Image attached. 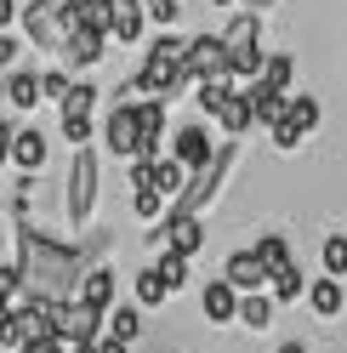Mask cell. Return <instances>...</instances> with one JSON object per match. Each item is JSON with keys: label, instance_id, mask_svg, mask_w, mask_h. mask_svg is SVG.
Returning <instances> with one entry per match:
<instances>
[{"label": "cell", "instance_id": "cell-6", "mask_svg": "<svg viewBox=\"0 0 347 353\" xmlns=\"http://www.w3.org/2000/svg\"><path fill=\"white\" fill-rule=\"evenodd\" d=\"M313 125H319V103L313 97H291L285 103V120L273 125V143L279 148H302V137H313Z\"/></svg>", "mask_w": 347, "mask_h": 353}, {"label": "cell", "instance_id": "cell-38", "mask_svg": "<svg viewBox=\"0 0 347 353\" xmlns=\"http://www.w3.org/2000/svg\"><path fill=\"white\" fill-rule=\"evenodd\" d=\"M23 353H69V347H63V342H29Z\"/></svg>", "mask_w": 347, "mask_h": 353}, {"label": "cell", "instance_id": "cell-42", "mask_svg": "<svg viewBox=\"0 0 347 353\" xmlns=\"http://www.w3.org/2000/svg\"><path fill=\"white\" fill-rule=\"evenodd\" d=\"M211 6H233V0H211Z\"/></svg>", "mask_w": 347, "mask_h": 353}, {"label": "cell", "instance_id": "cell-15", "mask_svg": "<svg viewBox=\"0 0 347 353\" xmlns=\"http://www.w3.org/2000/svg\"><path fill=\"white\" fill-rule=\"evenodd\" d=\"M205 319H211V325L240 319V291H233L228 279H211V285H205Z\"/></svg>", "mask_w": 347, "mask_h": 353}, {"label": "cell", "instance_id": "cell-34", "mask_svg": "<svg viewBox=\"0 0 347 353\" xmlns=\"http://www.w3.org/2000/svg\"><path fill=\"white\" fill-rule=\"evenodd\" d=\"M148 6V17H160V23H177L182 17V0H143Z\"/></svg>", "mask_w": 347, "mask_h": 353}, {"label": "cell", "instance_id": "cell-2", "mask_svg": "<svg viewBox=\"0 0 347 353\" xmlns=\"http://www.w3.org/2000/svg\"><path fill=\"white\" fill-rule=\"evenodd\" d=\"M177 69H182V80H188V85L222 80V74H228V52H222V34H193Z\"/></svg>", "mask_w": 347, "mask_h": 353}, {"label": "cell", "instance_id": "cell-29", "mask_svg": "<svg viewBox=\"0 0 347 353\" xmlns=\"http://www.w3.org/2000/svg\"><path fill=\"white\" fill-rule=\"evenodd\" d=\"M154 274L165 279V291H182V285H188V256H171V251H165V256L154 262Z\"/></svg>", "mask_w": 347, "mask_h": 353}, {"label": "cell", "instance_id": "cell-9", "mask_svg": "<svg viewBox=\"0 0 347 353\" xmlns=\"http://www.w3.org/2000/svg\"><path fill=\"white\" fill-rule=\"evenodd\" d=\"M171 160H177V165H188V171L211 165L216 154H211V137H205V125H182V131H177V143H171Z\"/></svg>", "mask_w": 347, "mask_h": 353}, {"label": "cell", "instance_id": "cell-18", "mask_svg": "<svg viewBox=\"0 0 347 353\" xmlns=\"http://www.w3.org/2000/svg\"><path fill=\"white\" fill-rule=\"evenodd\" d=\"M291 74H296V57H291V52H273V57L262 63V80H256V85L273 92V97H285V92H291Z\"/></svg>", "mask_w": 347, "mask_h": 353}, {"label": "cell", "instance_id": "cell-1", "mask_svg": "<svg viewBox=\"0 0 347 353\" xmlns=\"http://www.w3.org/2000/svg\"><path fill=\"white\" fill-rule=\"evenodd\" d=\"M222 52H228V80L233 74H262V17H233L228 34H222Z\"/></svg>", "mask_w": 347, "mask_h": 353}, {"label": "cell", "instance_id": "cell-10", "mask_svg": "<svg viewBox=\"0 0 347 353\" xmlns=\"http://www.w3.org/2000/svg\"><path fill=\"white\" fill-rule=\"evenodd\" d=\"M12 165L29 171V176L46 165V137H40L34 125H17V131H12Z\"/></svg>", "mask_w": 347, "mask_h": 353}, {"label": "cell", "instance_id": "cell-22", "mask_svg": "<svg viewBox=\"0 0 347 353\" xmlns=\"http://www.w3.org/2000/svg\"><path fill=\"white\" fill-rule=\"evenodd\" d=\"M103 46H108L103 34H69V46H63V52H69V63H80V69H97Z\"/></svg>", "mask_w": 347, "mask_h": 353}, {"label": "cell", "instance_id": "cell-5", "mask_svg": "<svg viewBox=\"0 0 347 353\" xmlns=\"http://www.w3.org/2000/svg\"><path fill=\"white\" fill-rule=\"evenodd\" d=\"M92 211H97V154L80 148L74 171H69V216L74 223H92Z\"/></svg>", "mask_w": 347, "mask_h": 353}, {"label": "cell", "instance_id": "cell-37", "mask_svg": "<svg viewBox=\"0 0 347 353\" xmlns=\"http://www.w3.org/2000/svg\"><path fill=\"white\" fill-rule=\"evenodd\" d=\"M17 17V0H0V34H6V23Z\"/></svg>", "mask_w": 347, "mask_h": 353}, {"label": "cell", "instance_id": "cell-36", "mask_svg": "<svg viewBox=\"0 0 347 353\" xmlns=\"http://www.w3.org/2000/svg\"><path fill=\"white\" fill-rule=\"evenodd\" d=\"M12 57H17V40H12V34H0V69H6Z\"/></svg>", "mask_w": 347, "mask_h": 353}, {"label": "cell", "instance_id": "cell-33", "mask_svg": "<svg viewBox=\"0 0 347 353\" xmlns=\"http://www.w3.org/2000/svg\"><path fill=\"white\" fill-rule=\"evenodd\" d=\"M268 285H273V302H296V296H302V274H296V268L279 274V279H268Z\"/></svg>", "mask_w": 347, "mask_h": 353}, {"label": "cell", "instance_id": "cell-23", "mask_svg": "<svg viewBox=\"0 0 347 353\" xmlns=\"http://www.w3.org/2000/svg\"><path fill=\"white\" fill-rule=\"evenodd\" d=\"M137 330H143V314H137V307H108V336H114V342L132 347Z\"/></svg>", "mask_w": 347, "mask_h": 353}, {"label": "cell", "instance_id": "cell-4", "mask_svg": "<svg viewBox=\"0 0 347 353\" xmlns=\"http://www.w3.org/2000/svg\"><path fill=\"white\" fill-rule=\"evenodd\" d=\"M23 29L34 46H69V23H63V0H29L23 12Z\"/></svg>", "mask_w": 347, "mask_h": 353}, {"label": "cell", "instance_id": "cell-30", "mask_svg": "<svg viewBox=\"0 0 347 353\" xmlns=\"http://www.w3.org/2000/svg\"><path fill=\"white\" fill-rule=\"evenodd\" d=\"M17 296H23V268L17 262H0V302L17 307Z\"/></svg>", "mask_w": 347, "mask_h": 353}, {"label": "cell", "instance_id": "cell-24", "mask_svg": "<svg viewBox=\"0 0 347 353\" xmlns=\"http://www.w3.org/2000/svg\"><path fill=\"white\" fill-rule=\"evenodd\" d=\"M6 97H12V108H17V114H29V108L40 103V74H12Z\"/></svg>", "mask_w": 347, "mask_h": 353}, {"label": "cell", "instance_id": "cell-11", "mask_svg": "<svg viewBox=\"0 0 347 353\" xmlns=\"http://www.w3.org/2000/svg\"><path fill=\"white\" fill-rule=\"evenodd\" d=\"M143 23H148V6H143V0H114V29H108V40L137 46V40H143Z\"/></svg>", "mask_w": 347, "mask_h": 353}, {"label": "cell", "instance_id": "cell-35", "mask_svg": "<svg viewBox=\"0 0 347 353\" xmlns=\"http://www.w3.org/2000/svg\"><path fill=\"white\" fill-rule=\"evenodd\" d=\"M0 165H12V125L0 120Z\"/></svg>", "mask_w": 347, "mask_h": 353}, {"label": "cell", "instance_id": "cell-28", "mask_svg": "<svg viewBox=\"0 0 347 353\" xmlns=\"http://www.w3.org/2000/svg\"><path fill=\"white\" fill-rule=\"evenodd\" d=\"M193 92H200V108H205V114H222V103L233 97V85H228V74H222V80H205V85H193Z\"/></svg>", "mask_w": 347, "mask_h": 353}, {"label": "cell", "instance_id": "cell-31", "mask_svg": "<svg viewBox=\"0 0 347 353\" xmlns=\"http://www.w3.org/2000/svg\"><path fill=\"white\" fill-rule=\"evenodd\" d=\"M69 92H74V80L63 74V69H46V74H40V97H57V103H63Z\"/></svg>", "mask_w": 347, "mask_h": 353}, {"label": "cell", "instance_id": "cell-19", "mask_svg": "<svg viewBox=\"0 0 347 353\" xmlns=\"http://www.w3.org/2000/svg\"><path fill=\"white\" fill-rule=\"evenodd\" d=\"M341 302H347V296H341V285H336V279H313V285H308V307H313L319 319H336V314H341Z\"/></svg>", "mask_w": 347, "mask_h": 353}, {"label": "cell", "instance_id": "cell-25", "mask_svg": "<svg viewBox=\"0 0 347 353\" xmlns=\"http://www.w3.org/2000/svg\"><path fill=\"white\" fill-rule=\"evenodd\" d=\"M251 108H256V120H262V125H279V120H285V97L262 92V85H251Z\"/></svg>", "mask_w": 347, "mask_h": 353}, {"label": "cell", "instance_id": "cell-3", "mask_svg": "<svg viewBox=\"0 0 347 353\" xmlns=\"http://www.w3.org/2000/svg\"><path fill=\"white\" fill-rule=\"evenodd\" d=\"M233 165V154H216V160L211 165H200V171H193L188 176V188H182V200H177V211H171V216H200L211 200H216V188H222V171Z\"/></svg>", "mask_w": 347, "mask_h": 353}, {"label": "cell", "instance_id": "cell-20", "mask_svg": "<svg viewBox=\"0 0 347 353\" xmlns=\"http://www.w3.org/2000/svg\"><path fill=\"white\" fill-rule=\"evenodd\" d=\"M240 325H245V330H268V325H273V296H268V291L240 296Z\"/></svg>", "mask_w": 347, "mask_h": 353}, {"label": "cell", "instance_id": "cell-21", "mask_svg": "<svg viewBox=\"0 0 347 353\" xmlns=\"http://www.w3.org/2000/svg\"><path fill=\"white\" fill-rule=\"evenodd\" d=\"M256 256H262L268 279H279V274H291V268H296V262H291V245H285V239H279V234H268L262 245H256Z\"/></svg>", "mask_w": 347, "mask_h": 353}, {"label": "cell", "instance_id": "cell-27", "mask_svg": "<svg viewBox=\"0 0 347 353\" xmlns=\"http://www.w3.org/2000/svg\"><path fill=\"white\" fill-rule=\"evenodd\" d=\"M165 296H171L165 279H160L154 268H143V274H137V302H143V307H165Z\"/></svg>", "mask_w": 347, "mask_h": 353}, {"label": "cell", "instance_id": "cell-26", "mask_svg": "<svg viewBox=\"0 0 347 353\" xmlns=\"http://www.w3.org/2000/svg\"><path fill=\"white\" fill-rule=\"evenodd\" d=\"M319 262H324V279H341L347 274V239L330 234V239H324V251H319Z\"/></svg>", "mask_w": 347, "mask_h": 353}, {"label": "cell", "instance_id": "cell-13", "mask_svg": "<svg viewBox=\"0 0 347 353\" xmlns=\"http://www.w3.org/2000/svg\"><path fill=\"white\" fill-rule=\"evenodd\" d=\"M200 245H205L200 216H171V228H165V251H171V256H200Z\"/></svg>", "mask_w": 347, "mask_h": 353}, {"label": "cell", "instance_id": "cell-12", "mask_svg": "<svg viewBox=\"0 0 347 353\" xmlns=\"http://www.w3.org/2000/svg\"><path fill=\"white\" fill-rule=\"evenodd\" d=\"M74 302H80V307H97V314H108V307H114V268H92V274L80 279Z\"/></svg>", "mask_w": 347, "mask_h": 353}, {"label": "cell", "instance_id": "cell-39", "mask_svg": "<svg viewBox=\"0 0 347 353\" xmlns=\"http://www.w3.org/2000/svg\"><path fill=\"white\" fill-rule=\"evenodd\" d=\"M97 353H132V347H125V342H114V336H103V342H97Z\"/></svg>", "mask_w": 347, "mask_h": 353}, {"label": "cell", "instance_id": "cell-41", "mask_svg": "<svg viewBox=\"0 0 347 353\" xmlns=\"http://www.w3.org/2000/svg\"><path fill=\"white\" fill-rule=\"evenodd\" d=\"M69 353H97V342H92V347H69Z\"/></svg>", "mask_w": 347, "mask_h": 353}, {"label": "cell", "instance_id": "cell-16", "mask_svg": "<svg viewBox=\"0 0 347 353\" xmlns=\"http://www.w3.org/2000/svg\"><path fill=\"white\" fill-rule=\"evenodd\" d=\"M57 108H63V125H92V108H97V85H92V80H80V85H74V92L63 97Z\"/></svg>", "mask_w": 347, "mask_h": 353}, {"label": "cell", "instance_id": "cell-14", "mask_svg": "<svg viewBox=\"0 0 347 353\" xmlns=\"http://www.w3.org/2000/svg\"><path fill=\"white\" fill-rule=\"evenodd\" d=\"M188 176H193L188 165H177V160H165V154H160V160H154V171H148V188H154L160 200H182Z\"/></svg>", "mask_w": 347, "mask_h": 353}, {"label": "cell", "instance_id": "cell-7", "mask_svg": "<svg viewBox=\"0 0 347 353\" xmlns=\"http://www.w3.org/2000/svg\"><path fill=\"white\" fill-rule=\"evenodd\" d=\"M103 148L120 154V160L137 154V103H114V114L103 120Z\"/></svg>", "mask_w": 347, "mask_h": 353}, {"label": "cell", "instance_id": "cell-8", "mask_svg": "<svg viewBox=\"0 0 347 353\" xmlns=\"http://www.w3.org/2000/svg\"><path fill=\"white\" fill-rule=\"evenodd\" d=\"M222 279H228L240 296H256V291L268 285V268H262V256H256V251H233L228 268H222Z\"/></svg>", "mask_w": 347, "mask_h": 353}, {"label": "cell", "instance_id": "cell-17", "mask_svg": "<svg viewBox=\"0 0 347 353\" xmlns=\"http://www.w3.org/2000/svg\"><path fill=\"white\" fill-rule=\"evenodd\" d=\"M216 120H222V131H228V137H245V131L256 125V108H251V92H233V97L222 103V114H216Z\"/></svg>", "mask_w": 347, "mask_h": 353}, {"label": "cell", "instance_id": "cell-32", "mask_svg": "<svg viewBox=\"0 0 347 353\" xmlns=\"http://www.w3.org/2000/svg\"><path fill=\"white\" fill-rule=\"evenodd\" d=\"M132 205H137V216H143V223H160V216H165V200H160L154 188H143V194H137Z\"/></svg>", "mask_w": 347, "mask_h": 353}, {"label": "cell", "instance_id": "cell-40", "mask_svg": "<svg viewBox=\"0 0 347 353\" xmlns=\"http://www.w3.org/2000/svg\"><path fill=\"white\" fill-rule=\"evenodd\" d=\"M279 353H308V342H285V347H279Z\"/></svg>", "mask_w": 347, "mask_h": 353}, {"label": "cell", "instance_id": "cell-43", "mask_svg": "<svg viewBox=\"0 0 347 353\" xmlns=\"http://www.w3.org/2000/svg\"><path fill=\"white\" fill-rule=\"evenodd\" d=\"M0 262H6V239H0Z\"/></svg>", "mask_w": 347, "mask_h": 353}]
</instances>
